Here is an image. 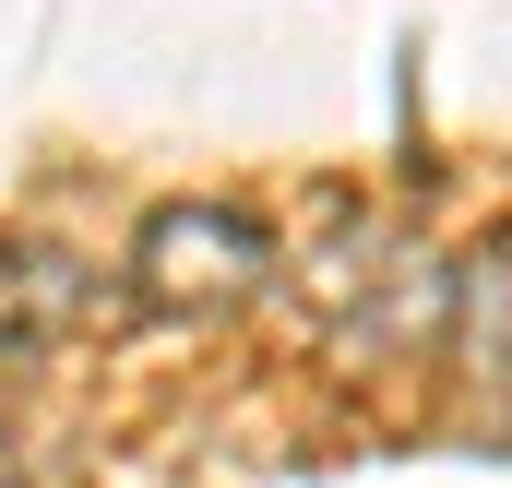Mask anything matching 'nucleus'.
<instances>
[{"label":"nucleus","instance_id":"nucleus-2","mask_svg":"<svg viewBox=\"0 0 512 488\" xmlns=\"http://www.w3.org/2000/svg\"><path fill=\"white\" fill-rule=\"evenodd\" d=\"M72 310H84V274H72L60 250H48V239H0V346H12V358L60 346Z\"/></svg>","mask_w":512,"mask_h":488},{"label":"nucleus","instance_id":"nucleus-1","mask_svg":"<svg viewBox=\"0 0 512 488\" xmlns=\"http://www.w3.org/2000/svg\"><path fill=\"white\" fill-rule=\"evenodd\" d=\"M262 274H274V239H262L239 203H179V215L143 227V298H155V310L215 322V310L251 298Z\"/></svg>","mask_w":512,"mask_h":488},{"label":"nucleus","instance_id":"nucleus-4","mask_svg":"<svg viewBox=\"0 0 512 488\" xmlns=\"http://www.w3.org/2000/svg\"><path fill=\"white\" fill-rule=\"evenodd\" d=\"M0 488H12V465H0Z\"/></svg>","mask_w":512,"mask_h":488},{"label":"nucleus","instance_id":"nucleus-3","mask_svg":"<svg viewBox=\"0 0 512 488\" xmlns=\"http://www.w3.org/2000/svg\"><path fill=\"white\" fill-rule=\"evenodd\" d=\"M453 334H465V369L512 393V239L465 262V286H453Z\"/></svg>","mask_w":512,"mask_h":488}]
</instances>
